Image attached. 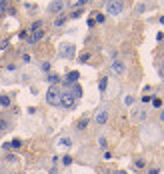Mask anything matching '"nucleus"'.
Here are the masks:
<instances>
[{
  "instance_id": "f257e3e1",
  "label": "nucleus",
  "mask_w": 164,
  "mask_h": 174,
  "mask_svg": "<svg viewBox=\"0 0 164 174\" xmlns=\"http://www.w3.org/2000/svg\"><path fill=\"white\" fill-rule=\"evenodd\" d=\"M60 96H62V90L58 86H50L46 90V102L50 106H60Z\"/></svg>"
},
{
  "instance_id": "5701e85b",
  "label": "nucleus",
  "mask_w": 164,
  "mask_h": 174,
  "mask_svg": "<svg viewBox=\"0 0 164 174\" xmlns=\"http://www.w3.org/2000/svg\"><path fill=\"white\" fill-rule=\"evenodd\" d=\"M42 72H50V62H42Z\"/></svg>"
},
{
  "instance_id": "b1692460",
  "label": "nucleus",
  "mask_w": 164,
  "mask_h": 174,
  "mask_svg": "<svg viewBox=\"0 0 164 174\" xmlns=\"http://www.w3.org/2000/svg\"><path fill=\"white\" fill-rule=\"evenodd\" d=\"M152 106H156V108H160V106H162V102H160V98H152Z\"/></svg>"
},
{
  "instance_id": "6e6552de",
  "label": "nucleus",
  "mask_w": 164,
  "mask_h": 174,
  "mask_svg": "<svg viewBox=\"0 0 164 174\" xmlns=\"http://www.w3.org/2000/svg\"><path fill=\"white\" fill-rule=\"evenodd\" d=\"M42 38H44V30H38V32H32V36H28L26 40H28L30 44H36L38 40H42Z\"/></svg>"
},
{
  "instance_id": "f03ea898",
  "label": "nucleus",
  "mask_w": 164,
  "mask_h": 174,
  "mask_svg": "<svg viewBox=\"0 0 164 174\" xmlns=\"http://www.w3.org/2000/svg\"><path fill=\"white\" fill-rule=\"evenodd\" d=\"M60 106H64V108H74L76 106V96H74V92L70 90V88H66V90L62 92V96H60Z\"/></svg>"
},
{
  "instance_id": "f8f14e48",
  "label": "nucleus",
  "mask_w": 164,
  "mask_h": 174,
  "mask_svg": "<svg viewBox=\"0 0 164 174\" xmlns=\"http://www.w3.org/2000/svg\"><path fill=\"white\" fill-rule=\"evenodd\" d=\"M70 90L74 92L76 100H78V98H82V88H80V84H70Z\"/></svg>"
},
{
  "instance_id": "a878e982",
  "label": "nucleus",
  "mask_w": 164,
  "mask_h": 174,
  "mask_svg": "<svg viewBox=\"0 0 164 174\" xmlns=\"http://www.w3.org/2000/svg\"><path fill=\"white\" fill-rule=\"evenodd\" d=\"M80 14H82V10L78 8V10H74L72 14H70V18H78V16H80Z\"/></svg>"
},
{
  "instance_id": "423d86ee",
  "label": "nucleus",
  "mask_w": 164,
  "mask_h": 174,
  "mask_svg": "<svg viewBox=\"0 0 164 174\" xmlns=\"http://www.w3.org/2000/svg\"><path fill=\"white\" fill-rule=\"evenodd\" d=\"M94 120H96V124H106V120H108V108H106V106H102L100 110L96 112Z\"/></svg>"
},
{
  "instance_id": "c756f323",
  "label": "nucleus",
  "mask_w": 164,
  "mask_h": 174,
  "mask_svg": "<svg viewBox=\"0 0 164 174\" xmlns=\"http://www.w3.org/2000/svg\"><path fill=\"white\" fill-rule=\"evenodd\" d=\"M142 102H152V96H142Z\"/></svg>"
},
{
  "instance_id": "20e7f679",
  "label": "nucleus",
  "mask_w": 164,
  "mask_h": 174,
  "mask_svg": "<svg viewBox=\"0 0 164 174\" xmlns=\"http://www.w3.org/2000/svg\"><path fill=\"white\" fill-rule=\"evenodd\" d=\"M104 10H106V14H120L122 10H124V2H120V0H112V2H106V6H104Z\"/></svg>"
},
{
  "instance_id": "c85d7f7f",
  "label": "nucleus",
  "mask_w": 164,
  "mask_h": 174,
  "mask_svg": "<svg viewBox=\"0 0 164 174\" xmlns=\"http://www.w3.org/2000/svg\"><path fill=\"white\" fill-rule=\"evenodd\" d=\"M162 38H164V32H158V34H156V40H158V42H160Z\"/></svg>"
},
{
  "instance_id": "7c9ffc66",
  "label": "nucleus",
  "mask_w": 164,
  "mask_h": 174,
  "mask_svg": "<svg viewBox=\"0 0 164 174\" xmlns=\"http://www.w3.org/2000/svg\"><path fill=\"white\" fill-rule=\"evenodd\" d=\"M6 8V0H0V10H4Z\"/></svg>"
},
{
  "instance_id": "4be33fe9",
  "label": "nucleus",
  "mask_w": 164,
  "mask_h": 174,
  "mask_svg": "<svg viewBox=\"0 0 164 174\" xmlns=\"http://www.w3.org/2000/svg\"><path fill=\"white\" fill-rule=\"evenodd\" d=\"M94 18H96V20H94V22H98V24H102V22L106 20V18H104V14H100V12H98V14L94 16Z\"/></svg>"
},
{
  "instance_id": "7ed1b4c3",
  "label": "nucleus",
  "mask_w": 164,
  "mask_h": 174,
  "mask_svg": "<svg viewBox=\"0 0 164 174\" xmlns=\"http://www.w3.org/2000/svg\"><path fill=\"white\" fill-rule=\"evenodd\" d=\"M76 54V46L72 42H62L60 44V50H58V56L60 58H74Z\"/></svg>"
},
{
  "instance_id": "39448f33",
  "label": "nucleus",
  "mask_w": 164,
  "mask_h": 174,
  "mask_svg": "<svg viewBox=\"0 0 164 174\" xmlns=\"http://www.w3.org/2000/svg\"><path fill=\"white\" fill-rule=\"evenodd\" d=\"M110 68H112V72H114V74H118V76L126 72V66H124V62H122V60H118V58H114V60H112Z\"/></svg>"
},
{
  "instance_id": "412c9836",
  "label": "nucleus",
  "mask_w": 164,
  "mask_h": 174,
  "mask_svg": "<svg viewBox=\"0 0 164 174\" xmlns=\"http://www.w3.org/2000/svg\"><path fill=\"white\" fill-rule=\"evenodd\" d=\"M62 164L64 166H70V164H72V158H70V156H62Z\"/></svg>"
},
{
  "instance_id": "473e14b6",
  "label": "nucleus",
  "mask_w": 164,
  "mask_h": 174,
  "mask_svg": "<svg viewBox=\"0 0 164 174\" xmlns=\"http://www.w3.org/2000/svg\"><path fill=\"white\" fill-rule=\"evenodd\" d=\"M160 122H164V110L160 112Z\"/></svg>"
},
{
  "instance_id": "2eb2a0df",
  "label": "nucleus",
  "mask_w": 164,
  "mask_h": 174,
  "mask_svg": "<svg viewBox=\"0 0 164 174\" xmlns=\"http://www.w3.org/2000/svg\"><path fill=\"white\" fill-rule=\"evenodd\" d=\"M66 20H68L66 16H64V14H60L56 20H54V26H64V24H66Z\"/></svg>"
},
{
  "instance_id": "dca6fc26",
  "label": "nucleus",
  "mask_w": 164,
  "mask_h": 174,
  "mask_svg": "<svg viewBox=\"0 0 164 174\" xmlns=\"http://www.w3.org/2000/svg\"><path fill=\"white\" fill-rule=\"evenodd\" d=\"M58 80H60V76H58V74H50V76H48L50 86H56V84H58Z\"/></svg>"
},
{
  "instance_id": "0eeeda50",
  "label": "nucleus",
  "mask_w": 164,
  "mask_h": 174,
  "mask_svg": "<svg viewBox=\"0 0 164 174\" xmlns=\"http://www.w3.org/2000/svg\"><path fill=\"white\" fill-rule=\"evenodd\" d=\"M80 78V72L78 70H72V72H68L66 74V84L70 86V84H76V80Z\"/></svg>"
},
{
  "instance_id": "ddd939ff",
  "label": "nucleus",
  "mask_w": 164,
  "mask_h": 174,
  "mask_svg": "<svg viewBox=\"0 0 164 174\" xmlns=\"http://www.w3.org/2000/svg\"><path fill=\"white\" fill-rule=\"evenodd\" d=\"M98 88H100V92H106V88H108V78H106V76L100 78V82H98Z\"/></svg>"
},
{
  "instance_id": "72a5a7b5",
  "label": "nucleus",
  "mask_w": 164,
  "mask_h": 174,
  "mask_svg": "<svg viewBox=\"0 0 164 174\" xmlns=\"http://www.w3.org/2000/svg\"><path fill=\"white\" fill-rule=\"evenodd\" d=\"M160 24H164V16H162V18H160Z\"/></svg>"
},
{
  "instance_id": "6ab92c4d",
  "label": "nucleus",
  "mask_w": 164,
  "mask_h": 174,
  "mask_svg": "<svg viewBox=\"0 0 164 174\" xmlns=\"http://www.w3.org/2000/svg\"><path fill=\"white\" fill-rule=\"evenodd\" d=\"M124 104H126V106H130V104H134V96H130V94H128V96L124 98Z\"/></svg>"
},
{
  "instance_id": "a211bd4d",
  "label": "nucleus",
  "mask_w": 164,
  "mask_h": 174,
  "mask_svg": "<svg viewBox=\"0 0 164 174\" xmlns=\"http://www.w3.org/2000/svg\"><path fill=\"white\" fill-rule=\"evenodd\" d=\"M144 166H146V162H144L142 158H138V160L134 162V168H144Z\"/></svg>"
},
{
  "instance_id": "1a4fd4ad",
  "label": "nucleus",
  "mask_w": 164,
  "mask_h": 174,
  "mask_svg": "<svg viewBox=\"0 0 164 174\" xmlns=\"http://www.w3.org/2000/svg\"><path fill=\"white\" fill-rule=\"evenodd\" d=\"M58 146H62V148H70V146H72V138H70V136H62V138H58Z\"/></svg>"
},
{
  "instance_id": "4468645a",
  "label": "nucleus",
  "mask_w": 164,
  "mask_h": 174,
  "mask_svg": "<svg viewBox=\"0 0 164 174\" xmlns=\"http://www.w3.org/2000/svg\"><path fill=\"white\" fill-rule=\"evenodd\" d=\"M38 30H42V20H36V22H32V26H30V32H38Z\"/></svg>"
},
{
  "instance_id": "cd10ccee",
  "label": "nucleus",
  "mask_w": 164,
  "mask_h": 174,
  "mask_svg": "<svg viewBox=\"0 0 164 174\" xmlns=\"http://www.w3.org/2000/svg\"><path fill=\"white\" fill-rule=\"evenodd\" d=\"M88 58H90V54H82V56H80V60H82V62H86Z\"/></svg>"
},
{
  "instance_id": "aec40b11",
  "label": "nucleus",
  "mask_w": 164,
  "mask_h": 174,
  "mask_svg": "<svg viewBox=\"0 0 164 174\" xmlns=\"http://www.w3.org/2000/svg\"><path fill=\"white\" fill-rule=\"evenodd\" d=\"M136 118H138V120H146V112L144 110H138V112H136Z\"/></svg>"
},
{
  "instance_id": "9b49d317",
  "label": "nucleus",
  "mask_w": 164,
  "mask_h": 174,
  "mask_svg": "<svg viewBox=\"0 0 164 174\" xmlns=\"http://www.w3.org/2000/svg\"><path fill=\"white\" fill-rule=\"evenodd\" d=\"M88 122H90V118H88V116L80 118V120H78V124H76V130H84V128L88 126Z\"/></svg>"
},
{
  "instance_id": "393cba45",
  "label": "nucleus",
  "mask_w": 164,
  "mask_h": 174,
  "mask_svg": "<svg viewBox=\"0 0 164 174\" xmlns=\"http://www.w3.org/2000/svg\"><path fill=\"white\" fill-rule=\"evenodd\" d=\"M98 144H100L102 148H106V138H104V136H100V138H98Z\"/></svg>"
},
{
  "instance_id": "9d476101",
  "label": "nucleus",
  "mask_w": 164,
  "mask_h": 174,
  "mask_svg": "<svg viewBox=\"0 0 164 174\" xmlns=\"http://www.w3.org/2000/svg\"><path fill=\"white\" fill-rule=\"evenodd\" d=\"M64 6H66L64 2H52V4L48 6V10H50V12H62Z\"/></svg>"
},
{
  "instance_id": "bb28decb",
  "label": "nucleus",
  "mask_w": 164,
  "mask_h": 174,
  "mask_svg": "<svg viewBox=\"0 0 164 174\" xmlns=\"http://www.w3.org/2000/svg\"><path fill=\"white\" fill-rule=\"evenodd\" d=\"M4 130H6V122H4V120H0V134H2Z\"/></svg>"
},
{
  "instance_id": "2f4dec72",
  "label": "nucleus",
  "mask_w": 164,
  "mask_h": 174,
  "mask_svg": "<svg viewBox=\"0 0 164 174\" xmlns=\"http://www.w3.org/2000/svg\"><path fill=\"white\" fill-rule=\"evenodd\" d=\"M114 174H128V172H126V170H116Z\"/></svg>"
},
{
  "instance_id": "f3484780",
  "label": "nucleus",
  "mask_w": 164,
  "mask_h": 174,
  "mask_svg": "<svg viewBox=\"0 0 164 174\" xmlns=\"http://www.w3.org/2000/svg\"><path fill=\"white\" fill-rule=\"evenodd\" d=\"M0 104H2V106H10V98L6 96V94H2V96H0Z\"/></svg>"
}]
</instances>
